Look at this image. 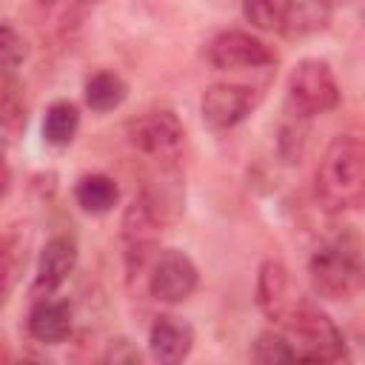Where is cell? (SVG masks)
<instances>
[{
  "instance_id": "2e32d148",
  "label": "cell",
  "mask_w": 365,
  "mask_h": 365,
  "mask_svg": "<svg viewBox=\"0 0 365 365\" xmlns=\"http://www.w3.org/2000/svg\"><path fill=\"white\" fill-rule=\"evenodd\" d=\"M83 97H86V106L97 114H106V111H114L125 103L128 97V83L117 74V71H94L86 86H83Z\"/></svg>"
},
{
  "instance_id": "ac0fdd59",
  "label": "cell",
  "mask_w": 365,
  "mask_h": 365,
  "mask_svg": "<svg viewBox=\"0 0 365 365\" xmlns=\"http://www.w3.org/2000/svg\"><path fill=\"white\" fill-rule=\"evenodd\" d=\"M26 117H29V106H26L23 83L14 74H3V86H0V125H3L6 140H14L26 128Z\"/></svg>"
},
{
  "instance_id": "8992f818",
  "label": "cell",
  "mask_w": 365,
  "mask_h": 365,
  "mask_svg": "<svg viewBox=\"0 0 365 365\" xmlns=\"http://www.w3.org/2000/svg\"><path fill=\"white\" fill-rule=\"evenodd\" d=\"M205 57L217 71H251V68H268L277 63V51L265 40L240 29H225L214 34Z\"/></svg>"
},
{
  "instance_id": "8fae6325",
  "label": "cell",
  "mask_w": 365,
  "mask_h": 365,
  "mask_svg": "<svg viewBox=\"0 0 365 365\" xmlns=\"http://www.w3.org/2000/svg\"><path fill=\"white\" fill-rule=\"evenodd\" d=\"M26 331L34 342L43 345H60L71 336L74 331V308L68 299L54 297V294H43L31 302L29 314H26Z\"/></svg>"
},
{
  "instance_id": "4fadbf2b",
  "label": "cell",
  "mask_w": 365,
  "mask_h": 365,
  "mask_svg": "<svg viewBox=\"0 0 365 365\" xmlns=\"http://www.w3.org/2000/svg\"><path fill=\"white\" fill-rule=\"evenodd\" d=\"M194 348V328L174 317V314H160L151 328H148V351L157 362L163 365H177L182 362Z\"/></svg>"
},
{
  "instance_id": "7c38bea8",
  "label": "cell",
  "mask_w": 365,
  "mask_h": 365,
  "mask_svg": "<svg viewBox=\"0 0 365 365\" xmlns=\"http://www.w3.org/2000/svg\"><path fill=\"white\" fill-rule=\"evenodd\" d=\"M77 240L71 234H54L51 240H46V245L40 248L37 257V268H34V294H54L77 268Z\"/></svg>"
},
{
  "instance_id": "d6986e66",
  "label": "cell",
  "mask_w": 365,
  "mask_h": 365,
  "mask_svg": "<svg viewBox=\"0 0 365 365\" xmlns=\"http://www.w3.org/2000/svg\"><path fill=\"white\" fill-rule=\"evenodd\" d=\"M294 0H242V17L259 31H288Z\"/></svg>"
},
{
  "instance_id": "52a82bcc",
  "label": "cell",
  "mask_w": 365,
  "mask_h": 365,
  "mask_svg": "<svg viewBox=\"0 0 365 365\" xmlns=\"http://www.w3.org/2000/svg\"><path fill=\"white\" fill-rule=\"evenodd\" d=\"M262 100V91L245 83H211L200 97V117L211 131L240 125Z\"/></svg>"
},
{
  "instance_id": "603a6c76",
  "label": "cell",
  "mask_w": 365,
  "mask_h": 365,
  "mask_svg": "<svg viewBox=\"0 0 365 365\" xmlns=\"http://www.w3.org/2000/svg\"><path fill=\"white\" fill-rule=\"evenodd\" d=\"M103 359H106V362H117V365H120V362H140V351H137L128 339L120 336V339H111V342H108V351H106Z\"/></svg>"
},
{
  "instance_id": "7a4b0ae2",
  "label": "cell",
  "mask_w": 365,
  "mask_h": 365,
  "mask_svg": "<svg viewBox=\"0 0 365 365\" xmlns=\"http://www.w3.org/2000/svg\"><path fill=\"white\" fill-rule=\"evenodd\" d=\"M317 202L328 214H342L365 205V143L354 134H336L314 174Z\"/></svg>"
},
{
  "instance_id": "6da1fadb",
  "label": "cell",
  "mask_w": 365,
  "mask_h": 365,
  "mask_svg": "<svg viewBox=\"0 0 365 365\" xmlns=\"http://www.w3.org/2000/svg\"><path fill=\"white\" fill-rule=\"evenodd\" d=\"M308 279L319 299L345 302L365 291V240L342 225L308 257Z\"/></svg>"
},
{
  "instance_id": "30bf717a",
  "label": "cell",
  "mask_w": 365,
  "mask_h": 365,
  "mask_svg": "<svg viewBox=\"0 0 365 365\" xmlns=\"http://www.w3.org/2000/svg\"><path fill=\"white\" fill-rule=\"evenodd\" d=\"M299 294H294V282H291V271L285 268V262L279 259H262L259 271H257V308L271 319L285 325L288 314L294 311Z\"/></svg>"
},
{
  "instance_id": "ffe728a7",
  "label": "cell",
  "mask_w": 365,
  "mask_h": 365,
  "mask_svg": "<svg viewBox=\"0 0 365 365\" xmlns=\"http://www.w3.org/2000/svg\"><path fill=\"white\" fill-rule=\"evenodd\" d=\"M308 120L311 117H302L297 114L294 108H288V117L282 120L279 125V137H277V148H279V157L285 163H299L305 157V145H308Z\"/></svg>"
},
{
  "instance_id": "9c48e42d",
  "label": "cell",
  "mask_w": 365,
  "mask_h": 365,
  "mask_svg": "<svg viewBox=\"0 0 365 365\" xmlns=\"http://www.w3.org/2000/svg\"><path fill=\"white\" fill-rule=\"evenodd\" d=\"M137 197L145 202L151 217L165 228L180 220L185 208V182L177 163H151V171L137 191Z\"/></svg>"
},
{
  "instance_id": "277c9868",
  "label": "cell",
  "mask_w": 365,
  "mask_h": 365,
  "mask_svg": "<svg viewBox=\"0 0 365 365\" xmlns=\"http://www.w3.org/2000/svg\"><path fill=\"white\" fill-rule=\"evenodd\" d=\"M285 88H288V108H294L302 117L328 114L342 100L336 74L331 63L322 57H302L291 68Z\"/></svg>"
},
{
  "instance_id": "e0dca14e",
  "label": "cell",
  "mask_w": 365,
  "mask_h": 365,
  "mask_svg": "<svg viewBox=\"0 0 365 365\" xmlns=\"http://www.w3.org/2000/svg\"><path fill=\"white\" fill-rule=\"evenodd\" d=\"M80 128V108L71 100H54L43 114V143L51 148H66Z\"/></svg>"
},
{
  "instance_id": "5bb4252c",
  "label": "cell",
  "mask_w": 365,
  "mask_h": 365,
  "mask_svg": "<svg viewBox=\"0 0 365 365\" xmlns=\"http://www.w3.org/2000/svg\"><path fill=\"white\" fill-rule=\"evenodd\" d=\"M29 245H31V231L23 222H14L3 234V254H0V277H3V299L11 297L14 285L20 282L26 262H29Z\"/></svg>"
},
{
  "instance_id": "d4e9b609",
  "label": "cell",
  "mask_w": 365,
  "mask_h": 365,
  "mask_svg": "<svg viewBox=\"0 0 365 365\" xmlns=\"http://www.w3.org/2000/svg\"><path fill=\"white\" fill-rule=\"evenodd\" d=\"M319 3H325V6H334V3H336V0H319Z\"/></svg>"
},
{
  "instance_id": "5b68a950",
  "label": "cell",
  "mask_w": 365,
  "mask_h": 365,
  "mask_svg": "<svg viewBox=\"0 0 365 365\" xmlns=\"http://www.w3.org/2000/svg\"><path fill=\"white\" fill-rule=\"evenodd\" d=\"M128 137L148 163H177L185 145V125L171 108H151L131 123Z\"/></svg>"
},
{
  "instance_id": "7402d4cb",
  "label": "cell",
  "mask_w": 365,
  "mask_h": 365,
  "mask_svg": "<svg viewBox=\"0 0 365 365\" xmlns=\"http://www.w3.org/2000/svg\"><path fill=\"white\" fill-rule=\"evenodd\" d=\"M26 40L23 34L11 26V23H3V31H0V60H3V74H14L20 68V63L26 60Z\"/></svg>"
},
{
  "instance_id": "ba28073f",
  "label": "cell",
  "mask_w": 365,
  "mask_h": 365,
  "mask_svg": "<svg viewBox=\"0 0 365 365\" xmlns=\"http://www.w3.org/2000/svg\"><path fill=\"white\" fill-rule=\"evenodd\" d=\"M200 285V271L194 259L180 248H165L151 259L148 268V294L157 302H185Z\"/></svg>"
},
{
  "instance_id": "cb8c5ba5",
  "label": "cell",
  "mask_w": 365,
  "mask_h": 365,
  "mask_svg": "<svg viewBox=\"0 0 365 365\" xmlns=\"http://www.w3.org/2000/svg\"><path fill=\"white\" fill-rule=\"evenodd\" d=\"M40 6H51V3H57V0H37Z\"/></svg>"
},
{
  "instance_id": "9a60e30c",
  "label": "cell",
  "mask_w": 365,
  "mask_h": 365,
  "mask_svg": "<svg viewBox=\"0 0 365 365\" xmlns=\"http://www.w3.org/2000/svg\"><path fill=\"white\" fill-rule=\"evenodd\" d=\"M74 202L86 214H108L120 202V185L108 174H83L74 182Z\"/></svg>"
},
{
  "instance_id": "44dd1931",
  "label": "cell",
  "mask_w": 365,
  "mask_h": 365,
  "mask_svg": "<svg viewBox=\"0 0 365 365\" xmlns=\"http://www.w3.org/2000/svg\"><path fill=\"white\" fill-rule=\"evenodd\" d=\"M251 359L259 365H279V362H297V348L291 336L279 331H262L251 345Z\"/></svg>"
},
{
  "instance_id": "3957f363",
  "label": "cell",
  "mask_w": 365,
  "mask_h": 365,
  "mask_svg": "<svg viewBox=\"0 0 365 365\" xmlns=\"http://www.w3.org/2000/svg\"><path fill=\"white\" fill-rule=\"evenodd\" d=\"M285 331L297 348V356L305 362H345L351 359L348 342L336 322L311 299L299 297L294 311L285 319Z\"/></svg>"
}]
</instances>
